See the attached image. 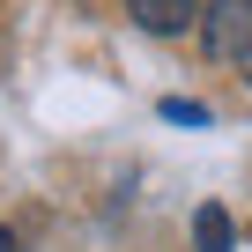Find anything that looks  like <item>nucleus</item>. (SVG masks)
Returning <instances> with one entry per match:
<instances>
[{"label": "nucleus", "mask_w": 252, "mask_h": 252, "mask_svg": "<svg viewBox=\"0 0 252 252\" xmlns=\"http://www.w3.org/2000/svg\"><path fill=\"white\" fill-rule=\"evenodd\" d=\"M245 74H252V52H245Z\"/></svg>", "instance_id": "obj_6"}, {"label": "nucleus", "mask_w": 252, "mask_h": 252, "mask_svg": "<svg viewBox=\"0 0 252 252\" xmlns=\"http://www.w3.org/2000/svg\"><path fill=\"white\" fill-rule=\"evenodd\" d=\"M163 119H178V126H208V111H200L193 96H171V104H163Z\"/></svg>", "instance_id": "obj_4"}, {"label": "nucleus", "mask_w": 252, "mask_h": 252, "mask_svg": "<svg viewBox=\"0 0 252 252\" xmlns=\"http://www.w3.org/2000/svg\"><path fill=\"white\" fill-rule=\"evenodd\" d=\"M200 45L215 60H245L252 52V0H208L200 8Z\"/></svg>", "instance_id": "obj_1"}, {"label": "nucleus", "mask_w": 252, "mask_h": 252, "mask_svg": "<svg viewBox=\"0 0 252 252\" xmlns=\"http://www.w3.org/2000/svg\"><path fill=\"white\" fill-rule=\"evenodd\" d=\"M0 252H15V230H0Z\"/></svg>", "instance_id": "obj_5"}, {"label": "nucleus", "mask_w": 252, "mask_h": 252, "mask_svg": "<svg viewBox=\"0 0 252 252\" xmlns=\"http://www.w3.org/2000/svg\"><path fill=\"white\" fill-rule=\"evenodd\" d=\"M193 245H200V252H230V215H222V208H200V215H193Z\"/></svg>", "instance_id": "obj_3"}, {"label": "nucleus", "mask_w": 252, "mask_h": 252, "mask_svg": "<svg viewBox=\"0 0 252 252\" xmlns=\"http://www.w3.org/2000/svg\"><path fill=\"white\" fill-rule=\"evenodd\" d=\"M126 15H134L149 37H178V30L200 15V0H126Z\"/></svg>", "instance_id": "obj_2"}]
</instances>
